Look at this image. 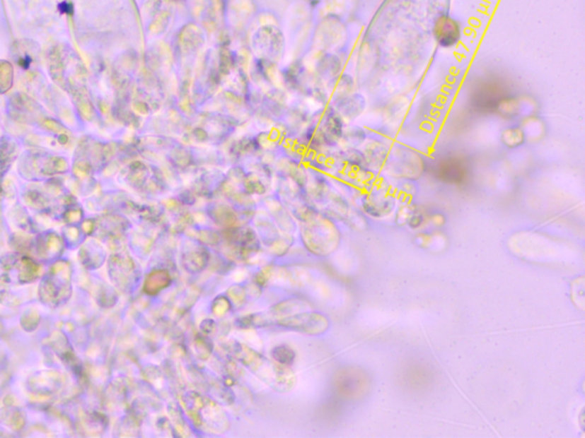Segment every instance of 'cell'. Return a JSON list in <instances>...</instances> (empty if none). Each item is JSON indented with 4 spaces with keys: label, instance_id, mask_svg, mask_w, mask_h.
I'll use <instances>...</instances> for the list:
<instances>
[{
    "label": "cell",
    "instance_id": "6da1fadb",
    "mask_svg": "<svg viewBox=\"0 0 585 438\" xmlns=\"http://www.w3.org/2000/svg\"><path fill=\"white\" fill-rule=\"evenodd\" d=\"M278 326L293 328L296 331L309 333V335H319L326 331L330 326L327 317L319 313H303L294 316L282 319L277 323Z\"/></svg>",
    "mask_w": 585,
    "mask_h": 438
},
{
    "label": "cell",
    "instance_id": "7a4b0ae2",
    "mask_svg": "<svg viewBox=\"0 0 585 438\" xmlns=\"http://www.w3.org/2000/svg\"><path fill=\"white\" fill-rule=\"evenodd\" d=\"M434 35L440 46L452 47L460 39V27L452 18L441 16L434 27Z\"/></svg>",
    "mask_w": 585,
    "mask_h": 438
},
{
    "label": "cell",
    "instance_id": "3957f363",
    "mask_svg": "<svg viewBox=\"0 0 585 438\" xmlns=\"http://www.w3.org/2000/svg\"><path fill=\"white\" fill-rule=\"evenodd\" d=\"M170 285V276L163 270L154 271L149 274L144 283V291L148 295L155 296Z\"/></svg>",
    "mask_w": 585,
    "mask_h": 438
},
{
    "label": "cell",
    "instance_id": "277c9868",
    "mask_svg": "<svg viewBox=\"0 0 585 438\" xmlns=\"http://www.w3.org/2000/svg\"><path fill=\"white\" fill-rule=\"evenodd\" d=\"M185 266L191 272H198L205 267L208 261V252L204 248H198L192 251L187 252L185 256Z\"/></svg>",
    "mask_w": 585,
    "mask_h": 438
},
{
    "label": "cell",
    "instance_id": "5b68a950",
    "mask_svg": "<svg viewBox=\"0 0 585 438\" xmlns=\"http://www.w3.org/2000/svg\"><path fill=\"white\" fill-rule=\"evenodd\" d=\"M271 356L279 365L289 367L295 361L296 354H295L294 350H291V347L280 345V346H276L274 350H271Z\"/></svg>",
    "mask_w": 585,
    "mask_h": 438
},
{
    "label": "cell",
    "instance_id": "8992f818",
    "mask_svg": "<svg viewBox=\"0 0 585 438\" xmlns=\"http://www.w3.org/2000/svg\"><path fill=\"white\" fill-rule=\"evenodd\" d=\"M230 306L231 305H230L229 300L224 298V297H219L216 300H214L213 309H214V313H216V314H223V313L228 312V309H230Z\"/></svg>",
    "mask_w": 585,
    "mask_h": 438
},
{
    "label": "cell",
    "instance_id": "52a82bcc",
    "mask_svg": "<svg viewBox=\"0 0 585 438\" xmlns=\"http://www.w3.org/2000/svg\"><path fill=\"white\" fill-rule=\"evenodd\" d=\"M214 326L215 323L212 320H205L202 323V331L206 332V333H209V332L213 331Z\"/></svg>",
    "mask_w": 585,
    "mask_h": 438
},
{
    "label": "cell",
    "instance_id": "ba28073f",
    "mask_svg": "<svg viewBox=\"0 0 585 438\" xmlns=\"http://www.w3.org/2000/svg\"><path fill=\"white\" fill-rule=\"evenodd\" d=\"M195 135H196V138L199 139V141H206L207 139V133H206L204 129L202 128H198L195 131Z\"/></svg>",
    "mask_w": 585,
    "mask_h": 438
}]
</instances>
